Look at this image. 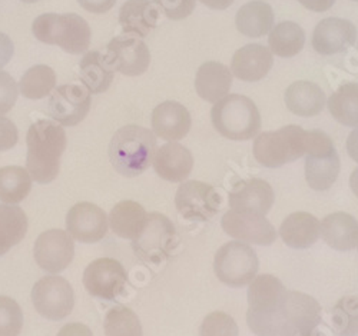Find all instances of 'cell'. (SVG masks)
I'll return each instance as SVG.
<instances>
[{
	"label": "cell",
	"instance_id": "1",
	"mask_svg": "<svg viewBox=\"0 0 358 336\" xmlns=\"http://www.w3.org/2000/svg\"><path fill=\"white\" fill-rule=\"evenodd\" d=\"M26 169L32 180L46 185L61 170V158L66 149V132L55 120L41 119L31 125L26 136Z\"/></svg>",
	"mask_w": 358,
	"mask_h": 336
},
{
	"label": "cell",
	"instance_id": "2",
	"mask_svg": "<svg viewBox=\"0 0 358 336\" xmlns=\"http://www.w3.org/2000/svg\"><path fill=\"white\" fill-rule=\"evenodd\" d=\"M288 291L270 273L255 277L248 288V328L257 336H278Z\"/></svg>",
	"mask_w": 358,
	"mask_h": 336
},
{
	"label": "cell",
	"instance_id": "3",
	"mask_svg": "<svg viewBox=\"0 0 358 336\" xmlns=\"http://www.w3.org/2000/svg\"><path fill=\"white\" fill-rule=\"evenodd\" d=\"M157 149V138L151 131L138 125H127L112 136L108 154L119 175L135 177L152 165Z\"/></svg>",
	"mask_w": 358,
	"mask_h": 336
},
{
	"label": "cell",
	"instance_id": "4",
	"mask_svg": "<svg viewBox=\"0 0 358 336\" xmlns=\"http://www.w3.org/2000/svg\"><path fill=\"white\" fill-rule=\"evenodd\" d=\"M32 32L38 41L46 45H57L71 54H80L91 45V27L75 13H45L35 19Z\"/></svg>",
	"mask_w": 358,
	"mask_h": 336
},
{
	"label": "cell",
	"instance_id": "5",
	"mask_svg": "<svg viewBox=\"0 0 358 336\" xmlns=\"http://www.w3.org/2000/svg\"><path fill=\"white\" fill-rule=\"evenodd\" d=\"M213 125L227 139L250 140L261 129L257 105L243 95H227L211 110Z\"/></svg>",
	"mask_w": 358,
	"mask_h": 336
},
{
	"label": "cell",
	"instance_id": "6",
	"mask_svg": "<svg viewBox=\"0 0 358 336\" xmlns=\"http://www.w3.org/2000/svg\"><path fill=\"white\" fill-rule=\"evenodd\" d=\"M307 132L288 125L275 132H264L254 142V156L265 168H281L306 155Z\"/></svg>",
	"mask_w": 358,
	"mask_h": 336
},
{
	"label": "cell",
	"instance_id": "7",
	"mask_svg": "<svg viewBox=\"0 0 358 336\" xmlns=\"http://www.w3.org/2000/svg\"><path fill=\"white\" fill-rule=\"evenodd\" d=\"M306 179L314 191L330 189L340 173V156L333 139L322 131L307 132Z\"/></svg>",
	"mask_w": 358,
	"mask_h": 336
},
{
	"label": "cell",
	"instance_id": "8",
	"mask_svg": "<svg viewBox=\"0 0 358 336\" xmlns=\"http://www.w3.org/2000/svg\"><path fill=\"white\" fill-rule=\"evenodd\" d=\"M259 261L248 243L234 240L222 245L214 259V270L218 279L229 288L250 285L257 277Z\"/></svg>",
	"mask_w": 358,
	"mask_h": 336
},
{
	"label": "cell",
	"instance_id": "9",
	"mask_svg": "<svg viewBox=\"0 0 358 336\" xmlns=\"http://www.w3.org/2000/svg\"><path fill=\"white\" fill-rule=\"evenodd\" d=\"M321 305L313 296L288 291L278 336H321Z\"/></svg>",
	"mask_w": 358,
	"mask_h": 336
},
{
	"label": "cell",
	"instance_id": "10",
	"mask_svg": "<svg viewBox=\"0 0 358 336\" xmlns=\"http://www.w3.org/2000/svg\"><path fill=\"white\" fill-rule=\"evenodd\" d=\"M32 302L41 316L49 321H62L73 311V288L62 277H43L32 288Z\"/></svg>",
	"mask_w": 358,
	"mask_h": 336
},
{
	"label": "cell",
	"instance_id": "11",
	"mask_svg": "<svg viewBox=\"0 0 358 336\" xmlns=\"http://www.w3.org/2000/svg\"><path fill=\"white\" fill-rule=\"evenodd\" d=\"M91 92L79 85H62L53 89L48 102L49 116L62 126H76L91 110Z\"/></svg>",
	"mask_w": 358,
	"mask_h": 336
},
{
	"label": "cell",
	"instance_id": "12",
	"mask_svg": "<svg viewBox=\"0 0 358 336\" xmlns=\"http://www.w3.org/2000/svg\"><path fill=\"white\" fill-rule=\"evenodd\" d=\"M128 282L125 268L112 258H99L89 263L83 272L86 292L98 299L113 300L122 293Z\"/></svg>",
	"mask_w": 358,
	"mask_h": 336
},
{
	"label": "cell",
	"instance_id": "13",
	"mask_svg": "<svg viewBox=\"0 0 358 336\" xmlns=\"http://www.w3.org/2000/svg\"><path fill=\"white\" fill-rule=\"evenodd\" d=\"M179 215L189 221H208L220 210L221 198L217 189L199 180L184 182L175 195Z\"/></svg>",
	"mask_w": 358,
	"mask_h": 336
},
{
	"label": "cell",
	"instance_id": "14",
	"mask_svg": "<svg viewBox=\"0 0 358 336\" xmlns=\"http://www.w3.org/2000/svg\"><path fill=\"white\" fill-rule=\"evenodd\" d=\"M34 255L41 269L56 275L65 270L73 261V238L66 231H46L38 236L34 247Z\"/></svg>",
	"mask_w": 358,
	"mask_h": 336
},
{
	"label": "cell",
	"instance_id": "15",
	"mask_svg": "<svg viewBox=\"0 0 358 336\" xmlns=\"http://www.w3.org/2000/svg\"><path fill=\"white\" fill-rule=\"evenodd\" d=\"M106 56L115 72L125 76L143 75L151 64V52L146 43L134 35H121L108 45Z\"/></svg>",
	"mask_w": 358,
	"mask_h": 336
},
{
	"label": "cell",
	"instance_id": "16",
	"mask_svg": "<svg viewBox=\"0 0 358 336\" xmlns=\"http://www.w3.org/2000/svg\"><path fill=\"white\" fill-rule=\"evenodd\" d=\"M221 226L231 238L252 245L270 247L277 239L275 228L265 217L247 215L232 209L222 217Z\"/></svg>",
	"mask_w": 358,
	"mask_h": 336
},
{
	"label": "cell",
	"instance_id": "17",
	"mask_svg": "<svg viewBox=\"0 0 358 336\" xmlns=\"http://www.w3.org/2000/svg\"><path fill=\"white\" fill-rule=\"evenodd\" d=\"M108 217L102 207L91 202L73 205L66 215V232L82 243H96L108 233Z\"/></svg>",
	"mask_w": 358,
	"mask_h": 336
},
{
	"label": "cell",
	"instance_id": "18",
	"mask_svg": "<svg viewBox=\"0 0 358 336\" xmlns=\"http://www.w3.org/2000/svg\"><path fill=\"white\" fill-rule=\"evenodd\" d=\"M229 207L247 215L265 217L275 202V193L268 182L247 179L238 182L228 196Z\"/></svg>",
	"mask_w": 358,
	"mask_h": 336
},
{
	"label": "cell",
	"instance_id": "19",
	"mask_svg": "<svg viewBox=\"0 0 358 336\" xmlns=\"http://www.w3.org/2000/svg\"><path fill=\"white\" fill-rule=\"evenodd\" d=\"M173 236L175 228L172 222L161 213H151L148 215V224L143 232L134 240V249L145 261L159 262L171 249Z\"/></svg>",
	"mask_w": 358,
	"mask_h": 336
},
{
	"label": "cell",
	"instance_id": "20",
	"mask_svg": "<svg viewBox=\"0 0 358 336\" xmlns=\"http://www.w3.org/2000/svg\"><path fill=\"white\" fill-rule=\"evenodd\" d=\"M357 41V29L341 17L322 19L313 34V48L317 53L330 56L348 50Z\"/></svg>",
	"mask_w": 358,
	"mask_h": 336
},
{
	"label": "cell",
	"instance_id": "21",
	"mask_svg": "<svg viewBox=\"0 0 358 336\" xmlns=\"http://www.w3.org/2000/svg\"><path fill=\"white\" fill-rule=\"evenodd\" d=\"M151 124L158 138L166 142H176L188 135L192 119L184 105L175 101H166L154 109Z\"/></svg>",
	"mask_w": 358,
	"mask_h": 336
},
{
	"label": "cell",
	"instance_id": "22",
	"mask_svg": "<svg viewBox=\"0 0 358 336\" xmlns=\"http://www.w3.org/2000/svg\"><path fill=\"white\" fill-rule=\"evenodd\" d=\"M273 65L274 56L270 48L252 43L235 52L231 62V72L243 82H258L268 75Z\"/></svg>",
	"mask_w": 358,
	"mask_h": 336
},
{
	"label": "cell",
	"instance_id": "23",
	"mask_svg": "<svg viewBox=\"0 0 358 336\" xmlns=\"http://www.w3.org/2000/svg\"><path fill=\"white\" fill-rule=\"evenodd\" d=\"M154 169L164 180L178 183L184 182L192 172L194 158L188 147L178 142H169L157 149Z\"/></svg>",
	"mask_w": 358,
	"mask_h": 336
},
{
	"label": "cell",
	"instance_id": "24",
	"mask_svg": "<svg viewBox=\"0 0 358 336\" xmlns=\"http://www.w3.org/2000/svg\"><path fill=\"white\" fill-rule=\"evenodd\" d=\"M159 9L151 0H128L119 10V23L125 35L146 38L158 24Z\"/></svg>",
	"mask_w": 358,
	"mask_h": 336
},
{
	"label": "cell",
	"instance_id": "25",
	"mask_svg": "<svg viewBox=\"0 0 358 336\" xmlns=\"http://www.w3.org/2000/svg\"><path fill=\"white\" fill-rule=\"evenodd\" d=\"M321 235L320 221L308 212H294L280 226V236L292 249H308Z\"/></svg>",
	"mask_w": 358,
	"mask_h": 336
},
{
	"label": "cell",
	"instance_id": "26",
	"mask_svg": "<svg viewBox=\"0 0 358 336\" xmlns=\"http://www.w3.org/2000/svg\"><path fill=\"white\" fill-rule=\"evenodd\" d=\"M321 236L336 251H352L358 245V222L347 212H334L322 219Z\"/></svg>",
	"mask_w": 358,
	"mask_h": 336
},
{
	"label": "cell",
	"instance_id": "27",
	"mask_svg": "<svg viewBox=\"0 0 358 336\" xmlns=\"http://www.w3.org/2000/svg\"><path fill=\"white\" fill-rule=\"evenodd\" d=\"M232 87V72L220 62L203 64L195 76V90L201 99L217 103Z\"/></svg>",
	"mask_w": 358,
	"mask_h": 336
},
{
	"label": "cell",
	"instance_id": "28",
	"mask_svg": "<svg viewBox=\"0 0 358 336\" xmlns=\"http://www.w3.org/2000/svg\"><path fill=\"white\" fill-rule=\"evenodd\" d=\"M284 101L294 115L301 117L317 116L327 105L324 90L317 83L308 80L289 85L285 90Z\"/></svg>",
	"mask_w": 358,
	"mask_h": 336
},
{
	"label": "cell",
	"instance_id": "29",
	"mask_svg": "<svg viewBox=\"0 0 358 336\" xmlns=\"http://www.w3.org/2000/svg\"><path fill=\"white\" fill-rule=\"evenodd\" d=\"M79 75L85 87L94 95L106 92L115 76V69L110 65L106 53L99 50L87 52L79 64Z\"/></svg>",
	"mask_w": 358,
	"mask_h": 336
},
{
	"label": "cell",
	"instance_id": "30",
	"mask_svg": "<svg viewBox=\"0 0 358 336\" xmlns=\"http://www.w3.org/2000/svg\"><path fill=\"white\" fill-rule=\"evenodd\" d=\"M108 219L115 235L135 240L141 236L148 224V213L138 202L122 200L112 207Z\"/></svg>",
	"mask_w": 358,
	"mask_h": 336
},
{
	"label": "cell",
	"instance_id": "31",
	"mask_svg": "<svg viewBox=\"0 0 358 336\" xmlns=\"http://www.w3.org/2000/svg\"><path fill=\"white\" fill-rule=\"evenodd\" d=\"M238 32L247 38H262L271 32L274 24L273 8L262 0H254L236 12Z\"/></svg>",
	"mask_w": 358,
	"mask_h": 336
},
{
	"label": "cell",
	"instance_id": "32",
	"mask_svg": "<svg viewBox=\"0 0 358 336\" xmlns=\"http://www.w3.org/2000/svg\"><path fill=\"white\" fill-rule=\"evenodd\" d=\"M27 217L17 205H0V256L6 255L27 233Z\"/></svg>",
	"mask_w": 358,
	"mask_h": 336
},
{
	"label": "cell",
	"instance_id": "33",
	"mask_svg": "<svg viewBox=\"0 0 358 336\" xmlns=\"http://www.w3.org/2000/svg\"><path fill=\"white\" fill-rule=\"evenodd\" d=\"M268 45L270 50L280 57H294L306 45V32L295 22H281L271 29Z\"/></svg>",
	"mask_w": 358,
	"mask_h": 336
},
{
	"label": "cell",
	"instance_id": "34",
	"mask_svg": "<svg viewBox=\"0 0 358 336\" xmlns=\"http://www.w3.org/2000/svg\"><path fill=\"white\" fill-rule=\"evenodd\" d=\"M327 106L338 124L358 128V83L341 85L328 99Z\"/></svg>",
	"mask_w": 358,
	"mask_h": 336
},
{
	"label": "cell",
	"instance_id": "35",
	"mask_svg": "<svg viewBox=\"0 0 358 336\" xmlns=\"http://www.w3.org/2000/svg\"><path fill=\"white\" fill-rule=\"evenodd\" d=\"M32 189V177L22 166H5L0 169V200L17 205L26 199Z\"/></svg>",
	"mask_w": 358,
	"mask_h": 336
},
{
	"label": "cell",
	"instance_id": "36",
	"mask_svg": "<svg viewBox=\"0 0 358 336\" xmlns=\"http://www.w3.org/2000/svg\"><path fill=\"white\" fill-rule=\"evenodd\" d=\"M56 87V75L50 66L36 65L24 72L20 78V94L31 101L43 99Z\"/></svg>",
	"mask_w": 358,
	"mask_h": 336
},
{
	"label": "cell",
	"instance_id": "37",
	"mask_svg": "<svg viewBox=\"0 0 358 336\" xmlns=\"http://www.w3.org/2000/svg\"><path fill=\"white\" fill-rule=\"evenodd\" d=\"M103 329L106 336H142L138 315L127 307H115L106 312Z\"/></svg>",
	"mask_w": 358,
	"mask_h": 336
},
{
	"label": "cell",
	"instance_id": "38",
	"mask_svg": "<svg viewBox=\"0 0 358 336\" xmlns=\"http://www.w3.org/2000/svg\"><path fill=\"white\" fill-rule=\"evenodd\" d=\"M331 325L338 336H358V296H344L336 303Z\"/></svg>",
	"mask_w": 358,
	"mask_h": 336
},
{
	"label": "cell",
	"instance_id": "39",
	"mask_svg": "<svg viewBox=\"0 0 358 336\" xmlns=\"http://www.w3.org/2000/svg\"><path fill=\"white\" fill-rule=\"evenodd\" d=\"M22 328L23 312L19 303L9 296H0V336H19Z\"/></svg>",
	"mask_w": 358,
	"mask_h": 336
},
{
	"label": "cell",
	"instance_id": "40",
	"mask_svg": "<svg viewBox=\"0 0 358 336\" xmlns=\"http://www.w3.org/2000/svg\"><path fill=\"white\" fill-rule=\"evenodd\" d=\"M240 329L235 319L225 312L217 311L206 315L199 328V336H238Z\"/></svg>",
	"mask_w": 358,
	"mask_h": 336
},
{
	"label": "cell",
	"instance_id": "41",
	"mask_svg": "<svg viewBox=\"0 0 358 336\" xmlns=\"http://www.w3.org/2000/svg\"><path fill=\"white\" fill-rule=\"evenodd\" d=\"M157 8L171 20H182L191 16L195 0H154Z\"/></svg>",
	"mask_w": 358,
	"mask_h": 336
},
{
	"label": "cell",
	"instance_id": "42",
	"mask_svg": "<svg viewBox=\"0 0 358 336\" xmlns=\"http://www.w3.org/2000/svg\"><path fill=\"white\" fill-rule=\"evenodd\" d=\"M19 96V87L15 79L8 73L0 71V115H6L12 110Z\"/></svg>",
	"mask_w": 358,
	"mask_h": 336
},
{
	"label": "cell",
	"instance_id": "43",
	"mask_svg": "<svg viewBox=\"0 0 358 336\" xmlns=\"http://www.w3.org/2000/svg\"><path fill=\"white\" fill-rule=\"evenodd\" d=\"M19 140V132L16 125L3 115H0V152H6L16 146Z\"/></svg>",
	"mask_w": 358,
	"mask_h": 336
},
{
	"label": "cell",
	"instance_id": "44",
	"mask_svg": "<svg viewBox=\"0 0 358 336\" xmlns=\"http://www.w3.org/2000/svg\"><path fill=\"white\" fill-rule=\"evenodd\" d=\"M78 2L85 10L101 15L110 10L115 6L116 0H78Z\"/></svg>",
	"mask_w": 358,
	"mask_h": 336
},
{
	"label": "cell",
	"instance_id": "45",
	"mask_svg": "<svg viewBox=\"0 0 358 336\" xmlns=\"http://www.w3.org/2000/svg\"><path fill=\"white\" fill-rule=\"evenodd\" d=\"M15 53V46L12 39L0 32V71H2L9 62Z\"/></svg>",
	"mask_w": 358,
	"mask_h": 336
},
{
	"label": "cell",
	"instance_id": "46",
	"mask_svg": "<svg viewBox=\"0 0 358 336\" xmlns=\"http://www.w3.org/2000/svg\"><path fill=\"white\" fill-rule=\"evenodd\" d=\"M56 336H94V333L86 325L73 322L62 326V329L57 332Z\"/></svg>",
	"mask_w": 358,
	"mask_h": 336
},
{
	"label": "cell",
	"instance_id": "47",
	"mask_svg": "<svg viewBox=\"0 0 358 336\" xmlns=\"http://www.w3.org/2000/svg\"><path fill=\"white\" fill-rule=\"evenodd\" d=\"M306 9L311 12H325L328 9H331L337 0H298Z\"/></svg>",
	"mask_w": 358,
	"mask_h": 336
},
{
	"label": "cell",
	"instance_id": "48",
	"mask_svg": "<svg viewBox=\"0 0 358 336\" xmlns=\"http://www.w3.org/2000/svg\"><path fill=\"white\" fill-rule=\"evenodd\" d=\"M347 152L350 158L358 163V128H355L347 139Z\"/></svg>",
	"mask_w": 358,
	"mask_h": 336
},
{
	"label": "cell",
	"instance_id": "49",
	"mask_svg": "<svg viewBox=\"0 0 358 336\" xmlns=\"http://www.w3.org/2000/svg\"><path fill=\"white\" fill-rule=\"evenodd\" d=\"M199 2H202L206 8H210V9L224 10V9H228L234 3V0H199Z\"/></svg>",
	"mask_w": 358,
	"mask_h": 336
},
{
	"label": "cell",
	"instance_id": "50",
	"mask_svg": "<svg viewBox=\"0 0 358 336\" xmlns=\"http://www.w3.org/2000/svg\"><path fill=\"white\" fill-rule=\"evenodd\" d=\"M350 187H351L352 193L358 198V168L350 176Z\"/></svg>",
	"mask_w": 358,
	"mask_h": 336
},
{
	"label": "cell",
	"instance_id": "51",
	"mask_svg": "<svg viewBox=\"0 0 358 336\" xmlns=\"http://www.w3.org/2000/svg\"><path fill=\"white\" fill-rule=\"evenodd\" d=\"M22 2H24V3H36V2H39V0H22Z\"/></svg>",
	"mask_w": 358,
	"mask_h": 336
},
{
	"label": "cell",
	"instance_id": "52",
	"mask_svg": "<svg viewBox=\"0 0 358 336\" xmlns=\"http://www.w3.org/2000/svg\"><path fill=\"white\" fill-rule=\"evenodd\" d=\"M354 2H358V0H354Z\"/></svg>",
	"mask_w": 358,
	"mask_h": 336
},
{
	"label": "cell",
	"instance_id": "53",
	"mask_svg": "<svg viewBox=\"0 0 358 336\" xmlns=\"http://www.w3.org/2000/svg\"><path fill=\"white\" fill-rule=\"evenodd\" d=\"M357 247H358V245H357Z\"/></svg>",
	"mask_w": 358,
	"mask_h": 336
}]
</instances>
